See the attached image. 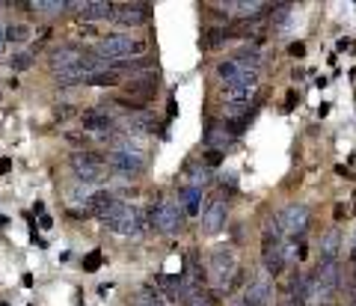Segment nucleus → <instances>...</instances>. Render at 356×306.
Segmentation results:
<instances>
[{"mask_svg":"<svg viewBox=\"0 0 356 306\" xmlns=\"http://www.w3.org/2000/svg\"><path fill=\"white\" fill-rule=\"evenodd\" d=\"M89 54L116 62V60H131V57H146V39H137L131 33H110L98 36V42L89 48Z\"/></svg>","mask_w":356,"mask_h":306,"instance_id":"nucleus-1","label":"nucleus"},{"mask_svg":"<svg viewBox=\"0 0 356 306\" xmlns=\"http://www.w3.org/2000/svg\"><path fill=\"white\" fill-rule=\"evenodd\" d=\"M241 268H238V259L229 247H217L208 259V283L214 286V298L217 295H229L235 289V280H238Z\"/></svg>","mask_w":356,"mask_h":306,"instance_id":"nucleus-2","label":"nucleus"},{"mask_svg":"<svg viewBox=\"0 0 356 306\" xmlns=\"http://www.w3.org/2000/svg\"><path fill=\"white\" fill-rule=\"evenodd\" d=\"M110 232H116V235H140L146 226H149V217H146V211L140 208V205H131V202H116V208L101 220Z\"/></svg>","mask_w":356,"mask_h":306,"instance_id":"nucleus-3","label":"nucleus"},{"mask_svg":"<svg viewBox=\"0 0 356 306\" xmlns=\"http://www.w3.org/2000/svg\"><path fill=\"white\" fill-rule=\"evenodd\" d=\"M342 289V265L339 262H318L312 274V304H330V298Z\"/></svg>","mask_w":356,"mask_h":306,"instance_id":"nucleus-4","label":"nucleus"},{"mask_svg":"<svg viewBox=\"0 0 356 306\" xmlns=\"http://www.w3.org/2000/svg\"><path fill=\"white\" fill-rule=\"evenodd\" d=\"M146 217H149V226H152L154 232H160V235H175V232H181L187 214H184L181 202H157V205H152V208L146 211Z\"/></svg>","mask_w":356,"mask_h":306,"instance_id":"nucleus-5","label":"nucleus"},{"mask_svg":"<svg viewBox=\"0 0 356 306\" xmlns=\"http://www.w3.org/2000/svg\"><path fill=\"white\" fill-rule=\"evenodd\" d=\"M68 167L77 176V182H83V184H95L107 173V164H104V158L98 152H74L68 158Z\"/></svg>","mask_w":356,"mask_h":306,"instance_id":"nucleus-6","label":"nucleus"},{"mask_svg":"<svg viewBox=\"0 0 356 306\" xmlns=\"http://www.w3.org/2000/svg\"><path fill=\"white\" fill-rule=\"evenodd\" d=\"M107 170L125 176V179H137L146 173V155L143 152H125V149H110L104 158Z\"/></svg>","mask_w":356,"mask_h":306,"instance_id":"nucleus-7","label":"nucleus"},{"mask_svg":"<svg viewBox=\"0 0 356 306\" xmlns=\"http://www.w3.org/2000/svg\"><path fill=\"white\" fill-rule=\"evenodd\" d=\"M282 223H285V232L291 235V241L297 244H303V238H306V232H309V220H312V211H309V205L306 202H291L282 214Z\"/></svg>","mask_w":356,"mask_h":306,"instance_id":"nucleus-8","label":"nucleus"},{"mask_svg":"<svg viewBox=\"0 0 356 306\" xmlns=\"http://www.w3.org/2000/svg\"><path fill=\"white\" fill-rule=\"evenodd\" d=\"M273 301V286H270V277L267 274H258V277H250V283L244 286V306H270Z\"/></svg>","mask_w":356,"mask_h":306,"instance_id":"nucleus-9","label":"nucleus"},{"mask_svg":"<svg viewBox=\"0 0 356 306\" xmlns=\"http://www.w3.org/2000/svg\"><path fill=\"white\" fill-rule=\"evenodd\" d=\"M217 74L226 80V86L229 83H258V71H253L250 65H244V62H238V60H223V62H217Z\"/></svg>","mask_w":356,"mask_h":306,"instance_id":"nucleus-10","label":"nucleus"},{"mask_svg":"<svg viewBox=\"0 0 356 306\" xmlns=\"http://www.w3.org/2000/svg\"><path fill=\"white\" fill-rule=\"evenodd\" d=\"M149 12V6L146 3H116V12H113V24L116 27H122V30H131V27H140V24H146V15Z\"/></svg>","mask_w":356,"mask_h":306,"instance_id":"nucleus-11","label":"nucleus"},{"mask_svg":"<svg viewBox=\"0 0 356 306\" xmlns=\"http://www.w3.org/2000/svg\"><path fill=\"white\" fill-rule=\"evenodd\" d=\"M89 54V48H80V45H59L48 54V62L53 71H65V68H74L83 57Z\"/></svg>","mask_w":356,"mask_h":306,"instance_id":"nucleus-12","label":"nucleus"},{"mask_svg":"<svg viewBox=\"0 0 356 306\" xmlns=\"http://www.w3.org/2000/svg\"><path fill=\"white\" fill-rule=\"evenodd\" d=\"M261 256H264V274H267L270 280L282 277V271H285L288 259H294V253H291V247H288L285 241H282V244H273V247H267Z\"/></svg>","mask_w":356,"mask_h":306,"instance_id":"nucleus-13","label":"nucleus"},{"mask_svg":"<svg viewBox=\"0 0 356 306\" xmlns=\"http://www.w3.org/2000/svg\"><path fill=\"white\" fill-rule=\"evenodd\" d=\"M226 214H229V205L223 202V196H214V199L202 208V226H205V232H208V235L220 232V229L226 226Z\"/></svg>","mask_w":356,"mask_h":306,"instance_id":"nucleus-14","label":"nucleus"},{"mask_svg":"<svg viewBox=\"0 0 356 306\" xmlns=\"http://www.w3.org/2000/svg\"><path fill=\"white\" fill-rule=\"evenodd\" d=\"M65 9L80 12L83 21H101V18H113L116 3H107V0H86V3H65Z\"/></svg>","mask_w":356,"mask_h":306,"instance_id":"nucleus-15","label":"nucleus"},{"mask_svg":"<svg viewBox=\"0 0 356 306\" xmlns=\"http://www.w3.org/2000/svg\"><path fill=\"white\" fill-rule=\"evenodd\" d=\"M232 143V134L223 122H208L205 125V134H202V146L208 152H226V146Z\"/></svg>","mask_w":356,"mask_h":306,"instance_id":"nucleus-16","label":"nucleus"},{"mask_svg":"<svg viewBox=\"0 0 356 306\" xmlns=\"http://www.w3.org/2000/svg\"><path fill=\"white\" fill-rule=\"evenodd\" d=\"M128 95L140 104H149L154 95H157V80H154V71L143 74V77H134V83H128Z\"/></svg>","mask_w":356,"mask_h":306,"instance_id":"nucleus-17","label":"nucleus"},{"mask_svg":"<svg viewBox=\"0 0 356 306\" xmlns=\"http://www.w3.org/2000/svg\"><path fill=\"white\" fill-rule=\"evenodd\" d=\"M255 95H258V83H229L223 89L226 104H235V107H250Z\"/></svg>","mask_w":356,"mask_h":306,"instance_id":"nucleus-18","label":"nucleus"},{"mask_svg":"<svg viewBox=\"0 0 356 306\" xmlns=\"http://www.w3.org/2000/svg\"><path fill=\"white\" fill-rule=\"evenodd\" d=\"M80 125H83L86 131H101V134H110V131L116 128V119H113L107 110L95 107V110H89V113H83V116H80Z\"/></svg>","mask_w":356,"mask_h":306,"instance_id":"nucleus-19","label":"nucleus"},{"mask_svg":"<svg viewBox=\"0 0 356 306\" xmlns=\"http://www.w3.org/2000/svg\"><path fill=\"white\" fill-rule=\"evenodd\" d=\"M288 304H294V306H309L312 304V274H294Z\"/></svg>","mask_w":356,"mask_h":306,"instance_id":"nucleus-20","label":"nucleus"},{"mask_svg":"<svg viewBox=\"0 0 356 306\" xmlns=\"http://www.w3.org/2000/svg\"><path fill=\"white\" fill-rule=\"evenodd\" d=\"M342 253V229H327L321 238V262H339Z\"/></svg>","mask_w":356,"mask_h":306,"instance_id":"nucleus-21","label":"nucleus"},{"mask_svg":"<svg viewBox=\"0 0 356 306\" xmlns=\"http://www.w3.org/2000/svg\"><path fill=\"white\" fill-rule=\"evenodd\" d=\"M178 199H181V208H184L187 217L202 214V190H196V187H190V184H181V187H178Z\"/></svg>","mask_w":356,"mask_h":306,"instance_id":"nucleus-22","label":"nucleus"},{"mask_svg":"<svg viewBox=\"0 0 356 306\" xmlns=\"http://www.w3.org/2000/svg\"><path fill=\"white\" fill-rule=\"evenodd\" d=\"M208 182H211V167H205V164H190V167H187V179H184V184L202 190V187H208Z\"/></svg>","mask_w":356,"mask_h":306,"instance_id":"nucleus-23","label":"nucleus"},{"mask_svg":"<svg viewBox=\"0 0 356 306\" xmlns=\"http://www.w3.org/2000/svg\"><path fill=\"white\" fill-rule=\"evenodd\" d=\"M131 306H166V301L154 286H143L137 292V298H131Z\"/></svg>","mask_w":356,"mask_h":306,"instance_id":"nucleus-24","label":"nucleus"},{"mask_svg":"<svg viewBox=\"0 0 356 306\" xmlns=\"http://www.w3.org/2000/svg\"><path fill=\"white\" fill-rule=\"evenodd\" d=\"M30 36H33V27H30V24H18V21H15V24H9V27H6V42L24 45Z\"/></svg>","mask_w":356,"mask_h":306,"instance_id":"nucleus-25","label":"nucleus"},{"mask_svg":"<svg viewBox=\"0 0 356 306\" xmlns=\"http://www.w3.org/2000/svg\"><path fill=\"white\" fill-rule=\"evenodd\" d=\"M223 42H226V27H208L202 48H205V51H217Z\"/></svg>","mask_w":356,"mask_h":306,"instance_id":"nucleus-26","label":"nucleus"},{"mask_svg":"<svg viewBox=\"0 0 356 306\" xmlns=\"http://www.w3.org/2000/svg\"><path fill=\"white\" fill-rule=\"evenodd\" d=\"M119 77H122V74H116V71H110V68H107V71H98V74L86 77L83 83H86V86H116V83H119Z\"/></svg>","mask_w":356,"mask_h":306,"instance_id":"nucleus-27","label":"nucleus"},{"mask_svg":"<svg viewBox=\"0 0 356 306\" xmlns=\"http://www.w3.org/2000/svg\"><path fill=\"white\" fill-rule=\"evenodd\" d=\"M184 306H217V301H214V292L199 289V292H193V295L184 301Z\"/></svg>","mask_w":356,"mask_h":306,"instance_id":"nucleus-28","label":"nucleus"},{"mask_svg":"<svg viewBox=\"0 0 356 306\" xmlns=\"http://www.w3.org/2000/svg\"><path fill=\"white\" fill-rule=\"evenodd\" d=\"M33 9H36L39 15H59V12H65V3H62V0H59V3H56V0H36Z\"/></svg>","mask_w":356,"mask_h":306,"instance_id":"nucleus-29","label":"nucleus"},{"mask_svg":"<svg viewBox=\"0 0 356 306\" xmlns=\"http://www.w3.org/2000/svg\"><path fill=\"white\" fill-rule=\"evenodd\" d=\"M101 265H104V253H101V250H92V253L83 256V271H86V274H95Z\"/></svg>","mask_w":356,"mask_h":306,"instance_id":"nucleus-30","label":"nucleus"},{"mask_svg":"<svg viewBox=\"0 0 356 306\" xmlns=\"http://www.w3.org/2000/svg\"><path fill=\"white\" fill-rule=\"evenodd\" d=\"M33 62H36V57H33L30 51H21V54L12 57V71H27Z\"/></svg>","mask_w":356,"mask_h":306,"instance_id":"nucleus-31","label":"nucleus"},{"mask_svg":"<svg viewBox=\"0 0 356 306\" xmlns=\"http://www.w3.org/2000/svg\"><path fill=\"white\" fill-rule=\"evenodd\" d=\"M291 9H294L291 3H273V6H270V12H273V15H270V18H273V24H276V27H279V24H285Z\"/></svg>","mask_w":356,"mask_h":306,"instance_id":"nucleus-32","label":"nucleus"},{"mask_svg":"<svg viewBox=\"0 0 356 306\" xmlns=\"http://www.w3.org/2000/svg\"><path fill=\"white\" fill-rule=\"evenodd\" d=\"M226 152H205V167H220Z\"/></svg>","mask_w":356,"mask_h":306,"instance_id":"nucleus-33","label":"nucleus"},{"mask_svg":"<svg viewBox=\"0 0 356 306\" xmlns=\"http://www.w3.org/2000/svg\"><path fill=\"white\" fill-rule=\"evenodd\" d=\"M297 101H300V95H297V89H288V95H285V113H291Z\"/></svg>","mask_w":356,"mask_h":306,"instance_id":"nucleus-34","label":"nucleus"},{"mask_svg":"<svg viewBox=\"0 0 356 306\" xmlns=\"http://www.w3.org/2000/svg\"><path fill=\"white\" fill-rule=\"evenodd\" d=\"M348 214H351V208H348L345 202H336V208H333V217H336V220H345Z\"/></svg>","mask_w":356,"mask_h":306,"instance_id":"nucleus-35","label":"nucleus"},{"mask_svg":"<svg viewBox=\"0 0 356 306\" xmlns=\"http://www.w3.org/2000/svg\"><path fill=\"white\" fill-rule=\"evenodd\" d=\"M288 54H291V57H303V54H306V45H303V42H291V45H288Z\"/></svg>","mask_w":356,"mask_h":306,"instance_id":"nucleus-36","label":"nucleus"},{"mask_svg":"<svg viewBox=\"0 0 356 306\" xmlns=\"http://www.w3.org/2000/svg\"><path fill=\"white\" fill-rule=\"evenodd\" d=\"M223 190L238 193V179H235V176H226V179H223Z\"/></svg>","mask_w":356,"mask_h":306,"instance_id":"nucleus-37","label":"nucleus"},{"mask_svg":"<svg viewBox=\"0 0 356 306\" xmlns=\"http://www.w3.org/2000/svg\"><path fill=\"white\" fill-rule=\"evenodd\" d=\"M178 116V101L169 95V104H166V119H175Z\"/></svg>","mask_w":356,"mask_h":306,"instance_id":"nucleus-38","label":"nucleus"},{"mask_svg":"<svg viewBox=\"0 0 356 306\" xmlns=\"http://www.w3.org/2000/svg\"><path fill=\"white\" fill-rule=\"evenodd\" d=\"M12 170V158H0V176H6Z\"/></svg>","mask_w":356,"mask_h":306,"instance_id":"nucleus-39","label":"nucleus"},{"mask_svg":"<svg viewBox=\"0 0 356 306\" xmlns=\"http://www.w3.org/2000/svg\"><path fill=\"white\" fill-rule=\"evenodd\" d=\"M294 256H297V259H300V262H303V259H306V256H309V247H306V244H300V247H297V253H294Z\"/></svg>","mask_w":356,"mask_h":306,"instance_id":"nucleus-40","label":"nucleus"},{"mask_svg":"<svg viewBox=\"0 0 356 306\" xmlns=\"http://www.w3.org/2000/svg\"><path fill=\"white\" fill-rule=\"evenodd\" d=\"M39 223H42V229H51V226H53V220H51L48 214H42V217H39Z\"/></svg>","mask_w":356,"mask_h":306,"instance_id":"nucleus-41","label":"nucleus"},{"mask_svg":"<svg viewBox=\"0 0 356 306\" xmlns=\"http://www.w3.org/2000/svg\"><path fill=\"white\" fill-rule=\"evenodd\" d=\"M65 116H71V107H59L56 110V119H65Z\"/></svg>","mask_w":356,"mask_h":306,"instance_id":"nucleus-42","label":"nucleus"},{"mask_svg":"<svg viewBox=\"0 0 356 306\" xmlns=\"http://www.w3.org/2000/svg\"><path fill=\"white\" fill-rule=\"evenodd\" d=\"M6 51V27H0V54Z\"/></svg>","mask_w":356,"mask_h":306,"instance_id":"nucleus-43","label":"nucleus"},{"mask_svg":"<svg viewBox=\"0 0 356 306\" xmlns=\"http://www.w3.org/2000/svg\"><path fill=\"white\" fill-rule=\"evenodd\" d=\"M336 48H339V51H348V48H351V42H348V39H339V42H336Z\"/></svg>","mask_w":356,"mask_h":306,"instance_id":"nucleus-44","label":"nucleus"},{"mask_svg":"<svg viewBox=\"0 0 356 306\" xmlns=\"http://www.w3.org/2000/svg\"><path fill=\"white\" fill-rule=\"evenodd\" d=\"M348 262H351V265H354V268H356V247H354V250H351V256H348Z\"/></svg>","mask_w":356,"mask_h":306,"instance_id":"nucleus-45","label":"nucleus"},{"mask_svg":"<svg viewBox=\"0 0 356 306\" xmlns=\"http://www.w3.org/2000/svg\"><path fill=\"white\" fill-rule=\"evenodd\" d=\"M351 244H354V247H356V229H354V238H351Z\"/></svg>","mask_w":356,"mask_h":306,"instance_id":"nucleus-46","label":"nucleus"},{"mask_svg":"<svg viewBox=\"0 0 356 306\" xmlns=\"http://www.w3.org/2000/svg\"><path fill=\"white\" fill-rule=\"evenodd\" d=\"M354 202H356V190H354Z\"/></svg>","mask_w":356,"mask_h":306,"instance_id":"nucleus-47","label":"nucleus"},{"mask_svg":"<svg viewBox=\"0 0 356 306\" xmlns=\"http://www.w3.org/2000/svg\"><path fill=\"white\" fill-rule=\"evenodd\" d=\"M345 306H348V304H345Z\"/></svg>","mask_w":356,"mask_h":306,"instance_id":"nucleus-48","label":"nucleus"}]
</instances>
